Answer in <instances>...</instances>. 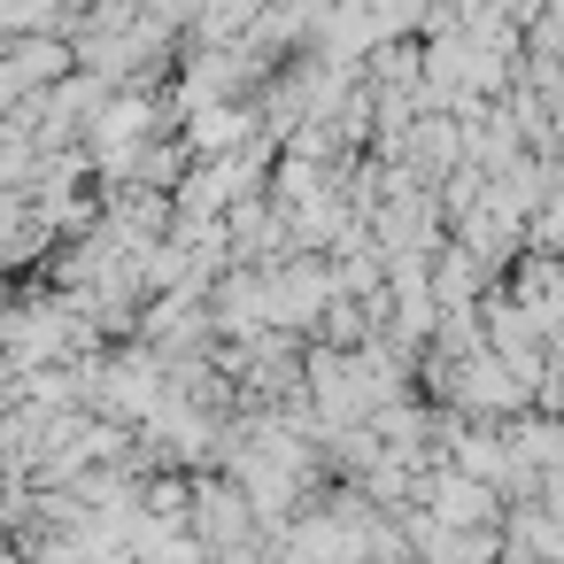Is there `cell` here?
<instances>
[{"instance_id":"6da1fadb","label":"cell","mask_w":564,"mask_h":564,"mask_svg":"<svg viewBox=\"0 0 564 564\" xmlns=\"http://www.w3.org/2000/svg\"><path fill=\"white\" fill-rule=\"evenodd\" d=\"M186 533L209 549V564L217 556H232L240 541H256L263 525H256V510H248V495L225 479V471H202L194 479V502H186Z\"/></svg>"},{"instance_id":"7a4b0ae2","label":"cell","mask_w":564,"mask_h":564,"mask_svg":"<svg viewBox=\"0 0 564 564\" xmlns=\"http://www.w3.org/2000/svg\"><path fill=\"white\" fill-rule=\"evenodd\" d=\"M417 510L433 518V525H448V533H479V525H502V502L479 487V479H464V471H448V464H433L425 479H417Z\"/></svg>"}]
</instances>
